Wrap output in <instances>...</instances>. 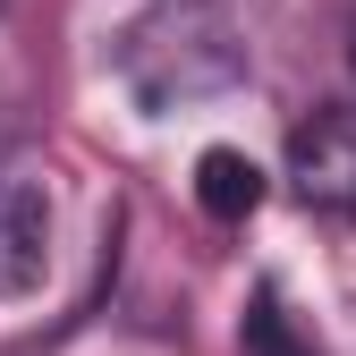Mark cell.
Here are the masks:
<instances>
[{"mask_svg":"<svg viewBox=\"0 0 356 356\" xmlns=\"http://www.w3.org/2000/svg\"><path fill=\"white\" fill-rule=\"evenodd\" d=\"M238 356H323V348H314V339H305V331L289 323L280 289L263 280V289L246 297V323H238Z\"/></svg>","mask_w":356,"mask_h":356,"instance_id":"obj_5","label":"cell"},{"mask_svg":"<svg viewBox=\"0 0 356 356\" xmlns=\"http://www.w3.org/2000/svg\"><path fill=\"white\" fill-rule=\"evenodd\" d=\"M289 178L305 204H356V111L323 102L314 119H297L289 136Z\"/></svg>","mask_w":356,"mask_h":356,"instance_id":"obj_3","label":"cell"},{"mask_svg":"<svg viewBox=\"0 0 356 356\" xmlns=\"http://www.w3.org/2000/svg\"><path fill=\"white\" fill-rule=\"evenodd\" d=\"M51 272V187L34 170L0 178V297H34Z\"/></svg>","mask_w":356,"mask_h":356,"instance_id":"obj_2","label":"cell"},{"mask_svg":"<svg viewBox=\"0 0 356 356\" xmlns=\"http://www.w3.org/2000/svg\"><path fill=\"white\" fill-rule=\"evenodd\" d=\"M195 204H204L212 220H246V212L263 204V170H254L238 145H212V153L195 161Z\"/></svg>","mask_w":356,"mask_h":356,"instance_id":"obj_4","label":"cell"},{"mask_svg":"<svg viewBox=\"0 0 356 356\" xmlns=\"http://www.w3.org/2000/svg\"><path fill=\"white\" fill-rule=\"evenodd\" d=\"M246 76V34L229 26L220 0H153L119 34V85L145 111H178L204 94H229Z\"/></svg>","mask_w":356,"mask_h":356,"instance_id":"obj_1","label":"cell"},{"mask_svg":"<svg viewBox=\"0 0 356 356\" xmlns=\"http://www.w3.org/2000/svg\"><path fill=\"white\" fill-rule=\"evenodd\" d=\"M348 68H356V26H348Z\"/></svg>","mask_w":356,"mask_h":356,"instance_id":"obj_6","label":"cell"}]
</instances>
